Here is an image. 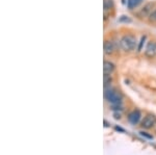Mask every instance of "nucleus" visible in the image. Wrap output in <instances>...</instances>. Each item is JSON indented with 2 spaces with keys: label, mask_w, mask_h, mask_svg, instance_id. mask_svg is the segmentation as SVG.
<instances>
[{
  "label": "nucleus",
  "mask_w": 156,
  "mask_h": 155,
  "mask_svg": "<svg viewBox=\"0 0 156 155\" xmlns=\"http://www.w3.org/2000/svg\"><path fill=\"white\" fill-rule=\"evenodd\" d=\"M104 98L106 99L108 102H110L112 105H117V104H121L123 97L120 92H118L117 90L109 86V87H105Z\"/></svg>",
  "instance_id": "1"
},
{
  "label": "nucleus",
  "mask_w": 156,
  "mask_h": 155,
  "mask_svg": "<svg viewBox=\"0 0 156 155\" xmlns=\"http://www.w3.org/2000/svg\"><path fill=\"white\" fill-rule=\"evenodd\" d=\"M120 46L124 51L129 52L135 49L136 47V40L133 36L130 34H126V36H123L122 39L120 40Z\"/></svg>",
  "instance_id": "2"
},
{
  "label": "nucleus",
  "mask_w": 156,
  "mask_h": 155,
  "mask_svg": "<svg viewBox=\"0 0 156 155\" xmlns=\"http://www.w3.org/2000/svg\"><path fill=\"white\" fill-rule=\"evenodd\" d=\"M156 124V117L154 114H147L142 122V126L146 129H150Z\"/></svg>",
  "instance_id": "3"
},
{
  "label": "nucleus",
  "mask_w": 156,
  "mask_h": 155,
  "mask_svg": "<svg viewBox=\"0 0 156 155\" xmlns=\"http://www.w3.org/2000/svg\"><path fill=\"white\" fill-rule=\"evenodd\" d=\"M156 54V44H154L153 42H150L149 44L147 45L145 50V55L149 58H152L154 57Z\"/></svg>",
  "instance_id": "4"
},
{
  "label": "nucleus",
  "mask_w": 156,
  "mask_h": 155,
  "mask_svg": "<svg viewBox=\"0 0 156 155\" xmlns=\"http://www.w3.org/2000/svg\"><path fill=\"white\" fill-rule=\"evenodd\" d=\"M103 49H104V53L106 54V55H112V54L115 52V50L114 42L105 41L104 45H103Z\"/></svg>",
  "instance_id": "5"
},
{
  "label": "nucleus",
  "mask_w": 156,
  "mask_h": 155,
  "mask_svg": "<svg viewBox=\"0 0 156 155\" xmlns=\"http://www.w3.org/2000/svg\"><path fill=\"white\" fill-rule=\"evenodd\" d=\"M140 111H137V109L136 111H131L129 114H128V121L133 125L137 124L138 122H140Z\"/></svg>",
  "instance_id": "6"
},
{
  "label": "nucleus",
  "mask_w": 156,
  "mask_h": 155,
  "mask_svg": "<svg viewBox=\"0 0 156 155\" xmlns=\"http://www.w3.org/2000/svg\"><path fill=\"white\" fill-rule=\"evenodd\" d=\"M115 69V64H112V62L104 61V62H103V71H104V74L112 75V73H114Z\"/></svg>",
  "instance_id": "7"
},
{
  "label": "nucleus",
  "mask_w": 156,
  "mask_h": 155,
  "mask_svg": "<svg viewBox=\"0 0 156 155\" xmlns=\"http://www.w3.org/2000/svg\"><path fill=\"white\" fill-rule=\"evenodd\" d=\"M140 3H142V0H128L127 6L129 9H133L135 7H137Z\"/></svg>",
  "instance_id": "8"
},
{
  "label": "nucleus",
  "mask_w": 156,
  "mask_h": 155,
  "mask_svg": "<svg viewBox=\"0 0 156 155\" xmlns=\"http://www.w3.org/2000/svg\"><path fill=\"white\" fill-rule=\"evenodd\" d=\"M103 7H104V11H109L114 7V1L112 0H104L103 1Z\"/></svg>",
  "instance_id": "9"
},
{
  "label": "nucleus",
  "mask_w": 156,
  "mask_h": 155,
  "mask_svg": "<svg viewBox=\"0 0 156 155\" xmlns=\"http://www.w3.org/2000/svg\"><path fill=\"white\" fill-rule=\"evenodd\" d=\"M103 80H104V86L107 87L108 86H110V83H112V76H110L109 74H104V76H103Z\"/></svg>",
  "instance_id": "10"
},
{
  "label": "nucleus",
  "mask_w": 156,
  "mask_h": 155,
  "mask_svg": "<svg viewBox=\"0 0 156 155\" xmlns=\"http://www.w3.org/2000/svg\"><path fill=\"white\" fill-rule=\"evenodd\" d=\"M152 7V4L151 3H148L147 5H146L144 9H143V11H142V14L143 15H150L151 12H150V9Z\"/></svg>",
  "instance_id": "11"
},
{
  "label": "nucleus",
  "mask_w": 156,
  "mask_h": 155,
  "mask_svg": "<svg viewBox=\"0 0 156 155\" xmlns=\"http://www.w3.org/2000/svg\"><path fill=\"white\" fill-rule=\"evenodd\" d=\"M146 39H147V37H146V36H144V37H140V44H138V47H137V51H138V52H140V51H142L143 46H144V44H145Z\"/></svg>",
  "instance_id": "12"
},
{
  "label": "nucleus",
  "mask_w": 156,
  "mask_h": 155,
  "mask_svg": "<svg viewBox=\"0 0 156 155\" xmlns=\"http://www.w3.org/2000/svg\"><path fill=\"white\" fill-rule=\"evenodd\" d=\"M149 20L151 22H156V9L151 12V14L149 15Z\"/></svg>",
  "instance_id": "13"
},
{
  "label": "nucleus",
  "mask_w": 156,
  "mask_h": 155,
  "mask_svg": "<svg viewBox=\"0 0 156 155\" xmlns=\"http://www.w3.org/2000/svg\"><path fill=\"white\" fill-rule=\"evenodd\" d=\"M119 22H131V20L128 18V16H122L121 18L119 19Z\"/></svg>",
  "instance_id": "14"
},
{
  "label": "nucleus",
  "mask_w": 156,
  "mask_h": 155,
  "mask_svg": "<svg viewBox=\"0 0 156 155\" xmlns=\"http://www.w3.org/2000/svg\"><path fill=\"white\" fill-rule=\"evenodd\" d=\"M140 134H142L143 136H145V137H147V139H153L152 136H150V134H148V133H146V132H140Z\"/></svg>",
  "instance_id": "15"
},
{
  "label": "nucleus",
  "mask_w": 156,
  "mask_h": 155,
  "mask_svg": "<svg viewBox=\"0 0 156 155\" xmlns=\"http://www.w3.org/2000/svg\"><path fill=\"white\" fill-rule=\"evenodd\" d=\"M115 119H120V118H121L120 114H115Z\"/></svg>",
  "instance_id": "16"
}]
</instances>
